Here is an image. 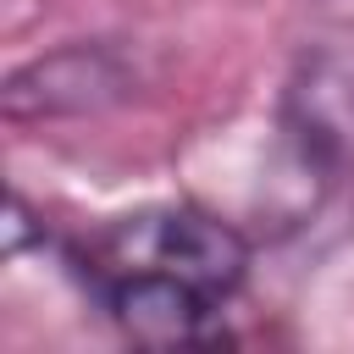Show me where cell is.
<instances>
[{"instance_id":"cell-1","label":"cell","mask_w":354,"mask_h":354,"mask_svg":"<svg viewBox=\"0 0 354 354\" xmlns=\"http://www.w3.org/2000/svg\"><path fill=\"white\" fill-rule=\"evenodd\" d=\"M66 260L83 288L100 277H177L216 299H232L249 277L254 249L232 221L199 205H149L105 221L100 232L72 243Z\"/></svg>"},{"instance_id":"cell-2","label":"cell","mask_w":354,"mask_h":354,"mask_svg":"<svg viewBox=\"0 0 354 354\" xmlns=\"http://www.w3.org/2000/svg\"><path fill=\"white\" fill-rule=\"evenodd\" d=\"M282 144L310 183H343L354 171V33L321 39L282 83Z\"/></svg>"},{"instance_id":"cell-3","label":"cell","mask_w":354,"mask_h":354,"mask_svg":"<svg viewBox=\"0 0 354 354\" xmlns=\"http://www.w3.org/2000/svg\"><path fill=\"white\" fill-rule=\"evenodd\" d=\"M127 88H133V66L111 44H61L6 77L0 111H6V122L28 127V122L105 111V105L127 100Z\"/></svg>"},{"instance_id":"cell-4","label":"cell","mask_w":354,"mask_h":354,"mask_svg":"<svg viewBox=\"0 0 354 354\" xmlns=\"http://www.w3.org/2000/svg\"><path fill=\"white\" fill-rule=\"evenodd\" d=\"M94 304L144 348H221L232 343L216 293L177 277H100L88 282Z\"/></svg>"}]
</instances>
